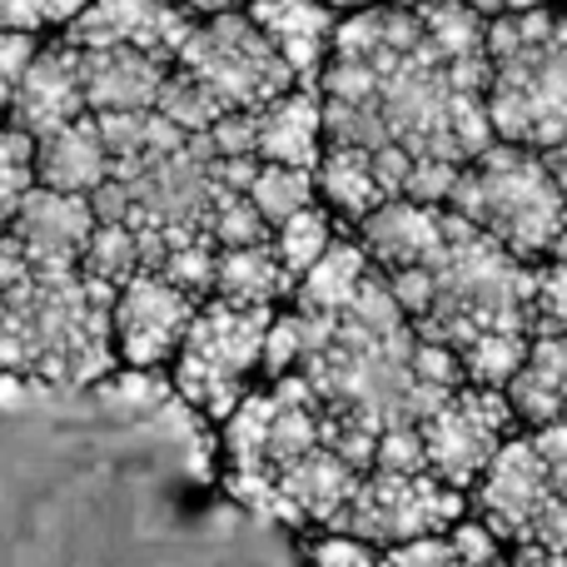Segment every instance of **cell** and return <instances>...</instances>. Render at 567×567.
<instances>
[{"mask_svg": "<svg viewBox=\"0 0 567 567\" xmlns=\"http://www.w3.org/2000/svg\"><path fill=\"white\" fill-rule=\"evenodd\" d=\"M115 289L85 269H35L0 245V369L95 389L120 369L110 333Z\"/></svg>", "mask_w": 567, "mask_h": 567, "instance_id": "1", "label": "cell"}, {"mask_svg": "<svg viewBox=\"0 0 567 567\" xmlns=\"http://www.w3.org/2000/svg\"><path fill=\"white\" fill-rule=\"evenodd\" d=\"M488 120L508 145L567 140V10H513L488 20Z\"/></svg>", "mask_w": 567, "mask_h": 567, "instance_id": "2", "label": "cell"}, {"mask_svg": "<svg viewBox=\"0 0 567 567\" xmlns=\"http://www.w3.org/2000/svg\"><path fill=\"white\" fill-rule=\"evenodd\" d=\"M449 209L528 265L548 255L558 229L567 225V205L543 165V150L508 145V140H493L478 159L458 169Z\"/></svg>", "mask_w": 567, "mask_h": 567, "instance_id": "3", "label": "cell"}, {"mask_svg": "<svg viewBox=\"0 0 567 567\" xmlns=\"http://www.w3.org/2000/svg\"><path fill=\"white\" fill-rule=\"evenodd\" d=\"M279 309H239L225 299H205L195 309L185 343L169 363V389L179 403L225 423L249 399V379L265 369V339Z\"/></svg>", "mask_w": 567, "mask_h": 567, "instance_id": "4", "label": "cell"}, {"mask_svg": "<svg viewBox=\"0 0 567 567\" xmlns=\"http://www.w3.org/2000/svg\"><path fill=\"white\" fill-rule=\"evenodd\" d=\"M175 65L189 70L229 115L235 110H265L269 100L293 90V70L284 65L275 40L255 25L245 6L199 16Z\"/></svg>", "mask_w": 567, "mask_h": 567, "instance_id": "5", "label": "cell"}, {"mask_svg": "<svg viewBox=\"0 0 567 567\" xmlns=\"http://www.w3.org/2000/svg\"><path fill=\"white\" fill-rule=\"evenodd\" d=\"M463 523V493L439 483L433 473H383L369 468L359 478V493L349 508L333 518L323 533H353V538L373 543V548H399V543L443 538Z\"/></svg>", "mask_w": 567, "mask_h": 567, "instance_id": "6", "label": "cell"}, {"mask_svg": "<svg viewBox=\"0 0 567 567\" xmlns=\"http://www.w3.org/2000/svg\"><path fill=\"white\" fill-rule=\"evenodd\" d=\"M513 403L503 389H478L463 383L453 389L429 419L419 423L423 449H429V473L449 488H478L483 473L493 468V458L503 453V443L513 439Z\"/></svg>", "mask_w": 567, "mask_h": 567, "instance_id": "7", "label": "cell"}, {"mask_svg": "<svg viewBox=\"0 0 567 567\" xmlns=\"http://www.w3.org/2000/svg\"><path fill=\"white\" fill-rule=\"evenodd\" d=\"M205 299H195L189 289H179L175 279L140 269L130 284L115 289V309H110V333H115V359L120 369H145L165 373L175 363L179 343H185L195 309Z\"/></svg>", "mask_w": 567, "mask_h": 567, "instance_id": "8", "label": "cell"}, {"mask_svg": "<svg viewBox=\"0 0 567 567\" xmlns=\"http://www.w3.org/2000/svg\"><path fill=\"white\" fill-rule=\"evenodd\" d=\"M195 20L199 16L179 0H90L60 35L70 45H130L175 65Z\"/></svg>", "mask_w": 567, "mask_h": 567, "instance_id": "9", "label": "cell"}, {"mask_svg": "<svg viewBox=\"0 0 567 567\" xmlns=\"http://www.w3.org/2000/svg\"><path fill=\"white\" fill-rule=\"evenodd\" d=\"M95 225L100 215L90 205V195H60V189L35 185L20 205L6 245L35 269H80Z\"/></svg>", "mask_w": 567, "mask_h": 567, "instance_id": "10", "label": "cell"}, {"mask_svg": "<svg viewBox=\"0 0 567 567\" xmlns=\"http://www.w3.org/2000/svg\"><path fill=\"white\" fill-rule=\"evenodd\" d=\"M10 125L25 130L30 140L50 135V130L75 125L80 115H90L85 105V85H80V55L65 35L40 40L30 70L20 75L16 95H10Z\"/></svg>", "mask_w": 567, "mask_h": 567, "instance_id": "11", "label": "cell"}, {"mask_svg": "<svg viewBox=\"0 0 567 567\" xmlns=\"http://www.w3.org/2000/svg\"><path fill=\"white\" fill-rule=\"evenodd\" d=\"M548 493H553V478H548V463L533 449V439H508L478 483V508L488 533L498 543H508V548H518L523 528H528V518L538 513V503Z\"/></svg>", "mask_w": 567, "mask_h": 567, "instance_id": "12", "label": "cell"}, {"mask_svg": "<svg viewBox=\"0 0 567 567\" xmlns=\"http://www.w3.org/2000/svg\"><path fill=\"white\" fill-rule=\"evenodd\" d=\"M245 10L275 40L284 65L293 70V85L319 90L329 55H333V35H339V20H343L339 10L329 0H255Z\"/></svg>", "mask_w": 567, "mask_h": 567, "instance_id": "13", "label": "cell"}, {"mask_svg": "<svg viewBox=\"0 0 567 567\" xmlns=\"http://www.w3.org/2000/svg\"><path fill=\"white\" fill-rule=\"evenodd\" d=\"M75 55H80V85H85L90 115H120V110L159 105L169 60L130 50V45H75Z\"/></svg>", "mask_w": 567, "mask_h": 567, "instance_id": "14", "label": "cell"}, {"mask_svg": "<svg viewBox=\"0 0 567 567\" xmlns=\"http://www.w3.org/2000/svg\"><path fill=\"white\" fill-rule=\"evenodd\" d=\"M449 205H419V199H389L369 219H359V245L369 249L373 269H419L439 255Z\"/></svg>", "mask_w": 567, "mask_h": 567, "instance_id": "15", "label": "cell"}, {"mask_svg": "<svg viewBox=\"0 0 567 567\" xmlns=\"http://www.w3.org/2000/svg\"><path fill=\"white\" fill-rule=\"evenodd\" d=\"M323 145H329V140H323V95L319 90L293 85L289 95L255 110V150L265 165L319 169Z\"/></svg>", "mask_w": 567, "mask_h": 567, "instance_id": "16", "label": "cell"}, {"mask_svg": "<svg viewBox=\"0 0 567 567\" xmlns=\"http://www.w3.org/2000/svg\"><path fill=\"white\" fill-rule=\"evenodd\" d=\"M110 179V150L95 115H80L75 125L50 130L35 140V185L60 195H95Z\"/></svg>", "mask_w": 567, "mask_h": 567, "instance_id": "17", "label": "cell"}, {"mask_svg": "<svg viewBox=\"0 0 567 567\" xmlns=\"http://www.w3.org/2000/svg\"><path fill=\"white\" fill-rule=\"evenodd\" d=\"M503 393H508L513 413L523 423H533V429L563 423L567 419V333L533 339L528 363H523V373Z\"/></svg>", "mask_w": 567, "mask_h": 567, "instance_id": "18", "label": "cell"}, {"mask_svg": "<svg viewBox=\"0 0 567 567\" xmlns=\"http://www.w3.org/2000/svg\"><path fill=\"white\" fill-rule=\"evenodd\" d=\"M209 299L239 303V309H279L293 299V279L279 265L275 245H245V249H219L215 265V293Z\"/></svg>", "mask_w": 567, "mask_h": 567, "instance_id": "19", "label": "cell"}, {"mask_svg": "<svg viewBox=\"0 0 567 567\" xmlns=\"http://www.w3.org/2000/svg\"><path fill=\"white\" fill-rule=\"evenodd\" d=\"M313 185H319V205H329L333 215L353 219V225L369 219L379 205H389V195L379 185V169H373V155L353 145H323Z\"/></svg>", "mask_w": 567, "mask_h": 567, "instance_id": "20", "label": "cell"}, {"mask_svg": "<svg viewBox=\"0 0 567 567\" xmlns=\"http://www.w3.org/2000/svg\"><path fill=\"white\" fill-rule=\"evenodd\" d=\"M373 275V259L359 239H333L329 255L293 284V309L299 313H343L359 299L363 279Z\"/></svg>", "mask_w": 567, "mask_h": 567, "instance_id": "21", "label": "cell"}, {"mask_svg": "<svg viewBox=\"0 0 567 567\" xmlns=\"http://www.w3.org/2000/svg\"><path fill=\"white\" fill-rule=\"evenodd\" d=\"M333 239H339V235H333V209L329 205H309V209H299L293 219H284L269 245H275L279 265L289 269V279L299 284L323 255H329Z\"/></svg>", "mask_w": 567, "mask_h": 567, "instance_id": "22", "label": "cell"}, {"mask_svg": "<svg viewBox=\"0 0 567 567\" xmlns=\"http://www.w3.org/2000/svg\"><path fill=\"white\" fill-rule=\"evenodd\" d=\"M255 199V209L269 219V229H279L284 219H293L299 209L319 205V185H313V169H293V165H259V175L245 189Z\"/></svg>", "mask_w": 567, "mask_h": 567, "instance_id": "23", "label": "cell"}, {"mask_svg": "<svg viewBox=\"0 0 567 567\" xmlns=\"http://www.w3.org/2000/svg\"><path fill=\"white\" fill-rule=\"evenodd\" d=\"M528 349H533L528 333H483L458 359H463L468 383H478V389H508L523 373V363H528Z\"/></svg>", "mask_w": 567, "mask_h": 567, "instance_id": "24", "label": "cell"}, {"mask_svg": "<svg viewBox=\"0 0 567 567\" xmlns=\"http://www.w3.org/2000/svg\"><path fill=\"white\" fill-rule=\"evenodd\" d=\"M80 269H85L90 279L110 284V289H120V284H130L140 269H145V249H140V239L130 235L125 225H115V219H100L95 235H90L85 259H80Z\"/></svg>", "mask_w": 567, "mask_h": 567, "instance_id": "25", "label": "cell"}, {"mask_svg": "<svg viewBox=\"0 0 567 567\" xmlns=\"http://www.w3.org/2000/svg\"><path fill=\"white\" fill-rule=\"evenodd\" d=\"M30 189H35V140L25 130L6 125L0 130V245H6Z\"/></svg>", "mask_w": 567, "mask_h": 567, "instance_id": "26", "label": "cell"}, {"mask_svg": "<svg viewBox=\"0 0 567 567\" xmlns=\"http://www.w3.org/2000/svg\"><path fill=\"white\" fill-rule=\"evenodd\" d=\"M159 115L165 120H175L185 135H205V130H215L219 120L229 115L225 105H219L215 95H209L205 85H199L189 70H179V65H169V75H165V90H159Z\"/></svg>", "mask_w": 567, "mask_h": 567, "instance_id": "27", "label": "cell"}, {"mask_svg": "<svg viewBox=\"0 0 567 567\" xmlns=\"http://www.w3.org/2000/svg\"><path fill=\"white\" fill-rule=\"evenodd\" d=\"M209 239H215V249H245V245H269L275 229L255 209V199L239 195V189H225L215 205V219H209Z\"/></svg>", "mask_w": 567, "mask_h": 567, "instance_id": "28", "label": "cell"}, {"mask_svg": "<svg viewBox=\"0 0 567 567\" xmlns=\"http://www.w3.org/2000/svg\"><path fill=\"white\" fill-rule=\"evenodd\" d=\"M567 333V265H538V289H533V309H528V339H553Z\"/></svg>", "mask_w": 567, "mask_h": 567, "instance_id": "29", "label": "cell"}, {"mask_svg": "<svg viewBox=\"0 0 567 567\" xmlns=\"http://www.w3.org/2000/svg\"><path fill=\"white\" fill-rule=\"evenodd\" d=\"M85 6L90 0H0V25L30 30V35H50V30L60 35Z\"/></svg>", "mask_w": 567, "mask_h": 567, "instance_id": "30", "label": "cell"}, {"mask_svg": "<svg viewBox=\"0 0 567 567\" xmlns=\"http://www.w3.org/2000/svg\"><path fill=\"white\" fill-rule=\"evenodd\" d=\"M303 359V323L299 313H275V323H269V339H265V373L269 383L284 379V373H293Z\"/></svg>", "mask_w": 567, "mask_h": 567, "instance_id": "31", "label": "cell"}, {"mask_svg": "<svg viewBox=\"0 0 567 567\" xmlns=\"http://www.w3.org/2000/svg\"><path fill=\"white\" fill-rule=\"evenodd\" d=\"M373 468H383V473H429V449H423V433L419 429H389V433H379Z\"/></svg>", "mask_w": 567, "mask_h": 567, "instance_id": "32", "label": "cell"}, {"mask_svg": "<svg viewBox=\"0 0 567 567\" xmlns=\"http://www.w3.org/2000/svg\"><path fill=\"white\" fill-rule=\"evenodd\" d=\"M40 40L45 35H30V30H6L0 25V105L10 110V95H16L20 75L30 70V60H35Z\"/></svg>", "mask_w": 567, "mask_h": 567, "instance_id": "33", "label": "cell"}, {"mask_svg": "<svg viewBox=\"0 0 567 567\" xmlns=\"http://www.w3.org/2000/svg\"><path fill=\"white\" fill-rule=\"evenodd\" d=\"M313 567H379V548L353 533H323L319 543L309 548Z\"/></svg>", "mask_w": 567, "mask_h": 567, "instance_id": "34", "label": "cell"}, {"mask_svg": "<svg viewBox=\"0 0 567 567\" xmlns=\"http://www.w3.org/2000/svg\"><path fill=\"white\" fill-rule=\"evenodd\" d=\"M458 553H453L449 533L443 538H419V543H399V548H383L379 567H453Z\"/></svg>", "mask_w": 567, "mask_h": 567, "instance_id": "35", "label": "cell"}, {"mask_svg": "<svg viewBox=\"0 0 567 567\" xmlns=\"http://www.w3.org/2000/svg\"><path fill=\"white\" fill-rule=\"evenodd\" d=\"M449 543H453V553H458V563H468V567L498 563V538L488 533V523H453Z\"/></svg>", "mask_w": 567, "mask_h": 567, "instance_id": "36", "label": "cell"}, {"mask_svg": "<svg viewBox=\"0 0 567 567\" xmlns=\"http://www.w3.org/2000/svg\"><path fill=\"white\" fill-rule=\"evenodd\" d=\"M478 16H513V10H538V6H548V0H468Z\"/></svg>", "mask_w": 567, "mask_h": 567, "instance_id": "37", "label": "cell"}, {"mask_svg": "<svg viewBox=\"0 0 567 567\" xmlns=\"http://www.w3.org/2000/svg\"><path fill=\"white\" fill-rule=\"evenodd\" d=\"M513 563H518V567H567V553H553V548H513Z\"/></svg>", "mask_w": 567, "mask_h": 567, "instance_id": "38", "label": "cell"}, {"mask_svg": "<svg viewBox=\"0 0 567 567\" xmlns=\"http://www.w3.org/2000/svg\"><path fill=\"white\" fill-rule=\"evenodd\" d=\"M543 165H548L553 185H558V195L567 205V140H563V145H553V150H543Z\"/></svg>", "mask_w": 567, "mask_h": 567, "instance_id": "39", "label": "cell"}, {"mask_svg": "<svg viewBox=\"0 0 567 567\" xmlns=\"http://www.w3.org/2000/svg\"><path fill=\"white\" fill-rule=\"evenodd\" d=\"M339 16H349V10H369V6H399V0H329Z\"/></svg>", "mask_w": 567, "mask_h": 567, "instance_id": "40", "label": "cell"}, {"mask_svg": "<svg viewBox=\"0 0 567 567\" xmlns=\"http://www.w3.org/2000/svg\"><path fill=\"white\" fill-rule=\"evenodd\" d=\"M548 255H553V259H563V265H567V225L558 229V239H553V249H548Z\"/></svg>", "mask_w": 567, "mask_h": 567, "instance_id": "41", "label": "cell"}, {"mask_svg": "<svg viewBox=\"0 0 567 567\" xmlns=\"http://www.w3.org/2000/svg\"><path fill=\"white\" fill-rule=\"evenodd\" d=\"M488 567H518V563H503V558H498V563H488Z\"/></svg>", "mask_w": 567, "mask_h": 567, "instance_id": "42", "label": "cell"}]
</instances>
